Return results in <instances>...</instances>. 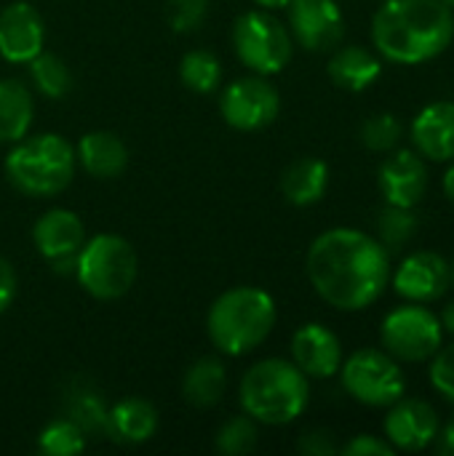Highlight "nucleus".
I'll use <instances>...</instances> for the list:
<instances>
[{"label": "nucleus", "mask_w": 454, "mask_h": 456, "mask_svg": "<svg viewBox=\"0 0 454 456\" xmlns=\"http://www.w3.org/2000/svg\"><path fill=\"white\" fill-rule=\"evenodd\" d=\"M313 291L343 313L372 307L391 283V254L361 230L334 227L321 232L305 256Z\"/></svg>", "instance_id": "nucleus-1"}, {"label": "nucleus", "mask_w": 454, "mask_h": 456, "mask_svg": "<svg viewBox=\"0 0 454 456\" xmlns=\"http://www.w3.org/2000/svg\"><path fill=\"white\" fill-rule=\"evenodd\" d=\"M452 40L454 11L442 0H383L372 19L375 51L393 64H428Z\"/></svg>", "instance_id": "nucleus-2"}, {"label": "nucleus", "mask_w": 454, "mask_h": 456, "mask_svg": "<svg viewBox=\"0 0 454 456\" xmlns=\"http://www.w3.org/2000/svg\"><path fill=\"white\" fill-rule=\"evenodd\" d=\"M238 398L244 414L260 425H292L308 409L310 382L292 361L265 358L244 374Z\"/></svg>", "instance_id": "nucleus-3"}, {"label": "nucleus", "mask_w": 454, "mask_h": 456, "mask_svg": "<svg viewBox=\"0 0 454 456\" xmlns=\"http://www.w3.org/2000/svg\"><path fill=\"white\" fill-rule=\"evenodd\" d=\"M276 318L278 310L268 291L254 286H235L214 299L206 315V331L219 353L246 355L270 337Z\"/></svg>", "instance_id": "nucleus-4"}, {"label": "nucleus", "mask_w": 454, "mask_h": 456, "mask_svg": "<svg viewBox=\"0 0 454 456\" xmlns=\"http://www.w3.org/2000/svg\"><path fill=\"white\" fill-rule=\"evenodd\" d=\"M75 147L59 134L19 139L5 158L8 182L32 198H51L70 187L75 176Z\"/></svg>", "instance_id": "nucleus-5"}, {"label": "nucleus", "mask_w": 454, "mask_h": 456, "mask_svg": "<svg viewBox=\"0 0 454 456\" xmlns=\"http://www.w3.org/2000/svg\"><path fill=\"white\" fill-rule=\"evenodd\" d=\"M136 267V251L126 238L115 232H99L80 246L75 278L94 299L112 302L131 291Z\"/></svg>", "instance_id": "nucleus-6"}, {"label": "nucleus", "mask_w": 454, "mask_h": 456, "mask_svg": "<svg viewBox=\"0 0 454 456\" xmlns=\"http://www.w3.org/2000/svg\"><path fill=\"white\" fill-rule=\"evenodd\" d=\"M233 51L257 75L281 72L294 53V37L284 21L268 11H246L233 24Z\"/></svg>", "instance_id": "nucleus-7"}, {"label": "nucleus", "mask_w": 454, "mask_h": 456, "mask_svg": "<svg viewBox=\"0 0 454 456\" xmlns=\"http://www.w3.org/2000/svg\"><path fill=\"white\" fill-rule=\"evenodd\" d=\"M340 382L345 393L372 409H388L407 393V379L393 355L385 350L364 347L348 355L340 366Z\"/></svg>", "instance_id": "nucleus-8"}, {"label": "nucleus", "mask_w": 454, "mask_h": 456, "mask_svg": "<svg viewBox=\"0 0 454 456\" xmlns=\"http://www.w3.org/2000/svg\"><path fill=\"white\" fill-rule=\"evenodd\" d=\"M380 342L399 363H423L444 347V326L428 307L407 302L383 318Z\"/></svg>", "instance_id": "nucleus-9"}, {"label": "nucleus", "mask_w": 454, "mask_h": 456, "mask_svg": "<svg viewBox=\"0 0 454 456\" xmlns=\"http://www.w3.org/2000/svg\"><path fill=\"white\" fill-rule=\"evenodd\" d=\"M219 112L235 131H260L278 118L281 96L265 75H246L222 91Z\"/></svg>", "instance_id": "nucleus-10"}, {"label": "nucleus", "mask_w": 454, "mask_h": 456, "mask_svg": "<svg viewBox=\"0 0 454 456\" xmlns=\"http://www.w3.org/2000/svg\"><path fill=\"white\" fill-rule=\"evenodd\" d=\"M289 32L292 37L313 53L334 51L345 35V19L334 0H292Z\"/></svg>", "instance_id": "nucleus-11"}, {"label": "nucleus", "mask_w": 454, "mask_h": 456, "mask_svg": "<svg viewBox=\"0 0 454 456\" xmlns=\"http://www.w3.org/2000/svg\"><path fill=\"white\" fill-rule=\"evenodd\" d=\"M383 430H385V441L396 452L415 454V452H425L433 446L442 430V419L428 401L399 398L393 406H388Z\"/></svg>", "instance_id": "nucleus-12"}, {"label": "nucleus", "mask_w": 454, "mask_h": 456, "mask_svg": "<svg viewBox=\"0 0 454 456\" xmlns=\"http://www.w3.org/2000/svg\"><path fill=\"white\" fill-rule=\"evenodd\" d=\"M377 187L388 206L417 208L428 192V166L415 150H391L380 163Z\"/></svg>", "instance_id": "nucleus-13"}, {"label": "nucleus", "mask_w": 454, "mask_h": 456, "mask_svg": "<svg viewBox=\"0 0 454 456\" xmlns=\"http://www.w3.org/2000/svg\"><path fill=\"white\" fill-rule=\"evenodd\" d=\"M391 283L407 302H439L450 291V262L436 251H415L401 259L396 273H391Z\"/></svg>", "instance_id": "nucleus-14"}, {"label": "nucleus", "mask_w": 454, "mask_h": 456, "mask_svg": "<svg viewBox=\"0 0 454 456\" xmlns=\"http://www.w3.org/2000/svg\"><path fill=\"white\" fill-rule=\"evenodd\" d=\"M45 48V24L35 5L16 0L0 11V56L11 64H29Z\"/></svg>", "instance_id": "nucleus-15"}, {"label": "nucleus", "mask_w": 454, "mask_h": 456, "mask_svg": "<svg viewBox=\"0 0 454 456\" xmlns=\"http://www.w3.org/2000/svg\"><path fill=\"white\" fill-rule=\"evenodd\" d=\"M292 363L308 379H332L343 366V345L324 323H305L292 337Z\"/></svg>", "instance_id": "nucleus-16"}, {"label": "nucleus", "mask_w": 454, "mask_h": 456, "mask_svg": "<svg viewBox=\"0 0 454 456\" xmlns=\"http://www.w3.org/2000/svg\"><path fill=\"white\" fill-rule=\"evenodd\" d=\"M415 152L431 163L454 160V102H433L423 107L409 128Z\"/></svg>", "instance_id": "nucleus-17"}, {"label": "nucleus", "mask_w": 454, "mask_h": 456, "mask_svg": "<svg viewBox=\"0 0 454 456\" xmlns=\"http://www.w3.org/2000/svg\"><path fill=\"white\" fill-rule=\"evenodd\" d=\"M32 243H35L37 254L45 256L48 262L62 259V256H72L86 243V227L75 211L51 208L35 222Z\"/></svg>", "instance_id": "nucleus-18"}, {"label": "nucleus", "mask_w": 454, "mask_h": 456, "mask_svg": "<svg viewBox=\"0 0 454 456\" xmlns=\"http://www.w3.org/2000/svg\"><path fill=\"white\" fill-rule=\"evenodd\" d=\"M75 160L94 179H118L128 168V147L112 131H91L80 136Z\"/></svg>", "instance_id": "nucleus-19"}, {"label": "nucleus", "mask_w": 454, "mask_h": 456, "mask_svg": "<svg viewBox=\"0 0 454 456\" xmlns=\"http://www.w3.org/2000/svg\"><path fill=\"white\" fill-rule=\"evenodd\" d=\"M326 72L332 77L334 86L345 88V91H367L372 83L380 80L383 75V59L380 53H375L372 48L364 45H343L332 53Z\"/></svg>", "instance_id": "nucleus-20"}, {"label": "nucleus", "mask_w": 454, "mask_h": 456, "mask_svg": "<svg viewBox=\"0 0 454 456\" xmlns=\"http://www.w3.org/2000/svg\"><path fill=\"white\" fill-rule=\"evenodd\" d=\"M158 430V411L144 398H123L107 414V436L126 446L150 441Z\"/></svg>", "instance_id": "nucleus-21"}, {"label": "nucleus", "mask_w": 454, "mask_h": 456, "mask_svg": "<svg viewBox=\"0 0 454 456\" xmlns=\"http://www.w3.org/2000/svg\"><path fill=\"white\" fill-rule=\"evenodd\" d=\"M329 187V166L318 158H297L281 174V192L292 206H316Z\"/></svg>", "instance_id": "nucleus-22"}, {"label": "nucleus", "mask_w": 454, "mask_h": 456, "mask_svg": "<svg viewBox=\"0 0 454 456\" xmlns=\"http://www.w3.org/2000/svg\"><path fill=\"white\" fill-rule=\"evenodd\" d=\"M227 390L225 363L214 355H203L187 366L182 377V398L195 409H211L222 401Z\"/></svg>", "instance_id": "nucleus-23"}, {"label": "nucleus", "mask_w": 454, "mask_h": 456, "mask_svg": "<svg viewBox=\"0 0 454 456\" xmlns=\"http://www.w3.org/2000/svg\"><path fill=\"white\" fill-rule=\"evenodd\" d=\"M35 115V102L21 80H0V144H16L27 136Z\"/></svg>", "instance_id": "nucleus-24"}, {"label": "nucleus", "mask_w": 454, "mask_h": 456, "mask_svg": "<svg viewBox=\"0 0 454 456\" xmlns=\"http://www.w3.org/2000/svg\"><path fill=\"white\" fill-rule=\"evenodd\" d=\"M67 414L86 436H107V414L110 409L104 406L102 395L83 379L70 385V393L64 395Z\"/></svg>", "instance_id": "nucleus-25"}, {"label": "nucleus", "mask_w": 454, "mask_h": 456, "mask_svg": "<svg viewBox=\"0 0 454 456\" xmlns=\"http://www.w3.org/2000/svg\"><path fill=\"white\" fill-rule=\"evenodd\" d=\"M179 77L185 88H190L193 94H211L222 80V64L206 48L187 51L179 61Z\"/></svg>", "instance_id": "nucleus-26"}, {"label": "nucleus", "mask_w": 454, "mask_h": 456, "mask_svg": "<svg viewBox=\"0 0 454 456\" xmlns=\"http://www.w3.org/2000/svg\"><path fill=\"white\" fill-rule=\"evenodd\" d=\"M417 216L415 208H401V206H388L377 216V240L385 246L388 254L401 251L415 235H417Z\"/></svg>", "instance_id": "nucleus-27"}, {"label": "nucleus", "mask_w": 454, "mask_h": 456, "mask_svg": "<svg viewBox=\"0 0 454 456\" xmlns=\"http://www.w3.org/2000/svg\"><path fill=\"white\" fill-rule=\"evenodd\" d=\"M29 75L35 88L48 96V99H62L67 96V91L72 88V75L70 67L51 51H40L32 61H29Z\"/></svg>", "instance_id": "nucleus-28"}, {"label": "nucleus", "mask_w": 454, "mask_h": 456, "mask_svg": "<svg viewBox=\"0 0 454 456\" xmlns=\"http://www.w3.org/2000/svg\"><path fill=\"white\" fill-rule=\"evenodd\" d=\"M37 449L48 456H78L86 449V433L70 417H59L40 430Z\"/></svg>", "instance_id": "nucleus-29"}, {"label": "nucleus", "mask_w": 454, "mask_h": 456, "mask_svg": "<svg viewBox=\"0 0 454 456\" xmlns=\"http://www.w3.org/2000/svg\"><path fill=\"white\" fill-rule=\"evenodd\" d=\"M260 444V430H257V419H252L249 414L233 417L227 419L214 438V446L219 454L227 456H244L252 454Z\"/></svg>", "instance_id": "nucleus-30"}, {"label": "nucleus", "mask_w": 454, "mask_h": 456, "mask_svg": "<svg viewBox=\"0 0 454 456\" xmlns=\"http://www.w3.org/2000/svg\"><path fill=\"white\" fill-rule=\"evenodd\" d=\"M404 134L401 120L393 112H375L372 118L364 120L361 126V142L372 152H391L399 147Z\"/></svg>", "instance_id": "nucleus-31"}, {"label": "nucleus", "mask_w": 454, "mask_h": 456, "mask_svg": "<svg viewBox=\"0 0 454 456\" xmlns=\"http://www.w3.org/2000/svg\"><path fill=\"white\" fill-rule=\"evenodd\" d=\"M209 13V0H169L166 21L174 32H193L203 24Z\"/></svg>", "instance_id": "nucleus-32"}, {"label": "nucleus", "mask_w": 454, "mask_h": 456, "mask_svg": "<svg viewBox=\"0 0 454 456\" xmlns=\"http://www.w3.org/2000/svg\"><path fill=\"white\" fill-rule=\"evenodd\" d=\"M431 385L433 390L447 398L454 406V345L450 347H442L433 358H431Z\"/></svg>", "instance_id": "nucleus-33"}, {"label": "nucleus", "mask_w": 454, "mask_h": 456, "mask_svg": "<svg viewBox=\"0 0 454 456\" xmlns=\"http://www.w3.org/2000/svg\"><path fill=\"white\" fill-rule=\"evenodd\" d=\"M340 454L345 456H391L396 454V449L377 436H356L351 438L345 446H340Z\"/></svg>", "instance_id": "nucleus-34"}, {"label": "nucleus", "mask_w": 454, "mask_h": 456, "mask_svg": "<svg viewBox=\"0 0 454 456\" xmlns=\"http://www.w3.org/2000/svg\"><path fill=\"white\" fill-rule=\"evenodd\" d=\"M300 454L305 456H334L340 454V446L334 441V436L329 430H308L300 444H297Z\"/></svg>", "instance_id": "nucleus-35"}, {"label": "nucleus", "mask_w": 454, "mask_h": 456, "mask_svg": "<svg viewBox=\"0 0 454 456\" xmlns=\"http://www.w3.org/2000/svg\"><path fill=\"white\" fill-rule=\"evenodd\" d=\"M16 299V270L5 256H0V313H5Z\"/></svg>", "instance_id": "nucleus-36"}, {"label": "nucleus", "mask_w": 454, "mask_h": 456, "mask_svg": "<svg viewBox=\"0 0 454 456\" xmlns=\"http://www.w3.org/2000/svg\"><path fill=\"white\" fill-rule=\"evenodd\" d=\"M433 449H436V454L454 456V419H450V422L439 430V436H436V441H433Z\"/></svg>", "instance_id": "nucleus-37"}, {"label": "nucleus", "mask_w": 454, "mask_h": 456, "mask_svg": "<svg viewBox=\"0 0 454 456\" xmlns=\"http://www.w3.org/2000/svg\"><path fill=\"white\" fill-rule=\"evenodd\" d=\"M442 184H444V195H447V200L454 206V160H450V166H447V171H444Z\"/></svg>", "instance_id": "nucleus-38"}, {"label": "nucleus", "mask_w": 454, "mask_h": 456, "mask_svg": "<svg viewBox=\"0 0 454 456\" xmlns=\"http://www.w3.org/2000/svg\"><path fill=\"white\" fill-rule=\"evenodd\" d=\"M439 318H442V326H444V331L454 337V302H450V305L442 310V315H439Z\"/></svg>", "instance_id": "nucleus-39"}, {"label": "nucleus", "mask_w": 454, "mask_h": 456, "mask_svg": "<svg viewBox=\"0 0 454 456\" xmlns=\"http://www.w3.org/2000/svg\"><path fill=\"white\" fill-rule=\"evenodd\" d=\"M254 3L265 11H278V8H286L292 0H254Z\"/></svg>", "instance_id": "nucleus-40"}, {"label": "nucleus", "mask_w": 454, "mask_h": 456, "mask_svg": "<svg viewBox=\"0 0 454 456\" xmlns=\"http://www.w3.org/2000/svg\"><path fill=\"white\" fill-rule=\"evenodd\" d=\"M450 289H454V259L450 262Z\"/></svg>", "instance_id": "nucleus-41"}, {"label": "nucleus", "mask_w": 454, "mask_h": 456, "mask_svg": "<svg viewBox=\"0 0 454 456\" xmlns=\"http://www.w3.org/2000/svg\"><path fill=\"white\" fill-rule=\"evenodd\" d=\"M442 3H447V5H450V8L454 11V0H442Z\"/></svg>", "instance_id": "nucleus-42"}]
</instances>
